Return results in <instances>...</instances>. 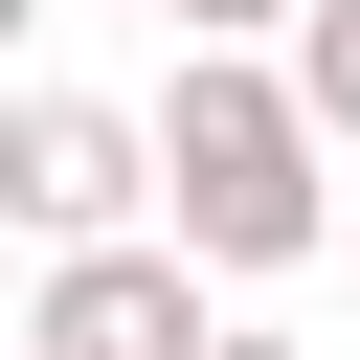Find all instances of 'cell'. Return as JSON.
<instances>
[{
  "instance_id": "52a82bcc",
  "label": "cell",
  "mask_w": 360,
  "mask_h": 360,
  "mask_svg": "<svg viewBox=\"0 0 360 360\" xmlns=\"http://www.w3.org/2000/svg\"><path fill=\"white\" fill-rule=\"evenodd\" d=\"M135 22H158V0H135Z\"/></svg>"
},
{
  "instance_id": "5b68a950",
  "label": "cell",
  "mask_w": 360,
  "mask_h": 360,
  "mask_svg": "<svg viewBox=\"0 0 360 360\" xmlns=\"http://www.w3.org/2000/svg\"><path fill=\"white\" fill-rule=\"evenodd\" d=\"M158 22H180V45H292L315 0H158Z\"/></svg>"
},
{
  "instance_id": "8992f818",
  "label": "cell",
  "mask_w": 360,
  "mask_h": 360,
  "mask_svg": "<svg viewBox=\"0 0 360 360\" xmlns=\"http://www.w3.org/2000/svg\"><path fill=\"white\" fill-rule=\"evenodd\" d=\"M202 360H315V338H270V315H225V338H202Z\"/></svg>"
},
{
  "instance_id": "3957f363",
  "label": "cell",
  "mask_w": 360,
  "mask_h": 360,
  "mask_svg": "<svg viewBox=\"0 0 360 360\" xmlns=\"http://www.w3.org/2000/svg\"><path fill=\"white\" fill-rule=\"evenodd\" d=\"M225 315H202V248L180 225H135V248H45V315H22V360H202Z\"/></svg>"
},
{
  "instance_id": "7a4b0ae2",
  "label": "cell",
  "mask_w": 360,
  "mask_h": 360,
  "mask_svg": "<svg viewBox=\"0 0 360 360\" xmlns=\"http://www.w3.org/2000/svg\"><path fill=\"white\" fill-rule=\"evenodd\" d=\"M0 225H22V248H135V225H158V112L22 90V112H0Z\"/></svg>"
},
{
  "instance_id": "6da1fadb",
  "label": "cell",
  "mask_w": 360,
  "mask_h": 360,
  "mask_svg": "<svg viewBox=\"0 0 360 360\" xmlns=\"http://www.w3.org/2000/svg\"><path fill=\"white\" fill-rule=\"evenodd\" d=\"M158 225L202 270H315L338 248V135H315L292 45H180V90H158Z\"/></svg>"
},
{
  "instance_id": "277c9868",
  "label": "cell",
  "mask_w": 360,
  "mask_h": 360,
  "mask_svg": "<svg viewBox=\"0 0 360 360\" xmlns=\"http://www.w3.org/2000/svg\"><path fill=\"white\" fill-rule=\"evenodd\" d=\"M292 90H315V135L360 158V0H315V22H292Z\"/></svg>"
}]
</instances>
